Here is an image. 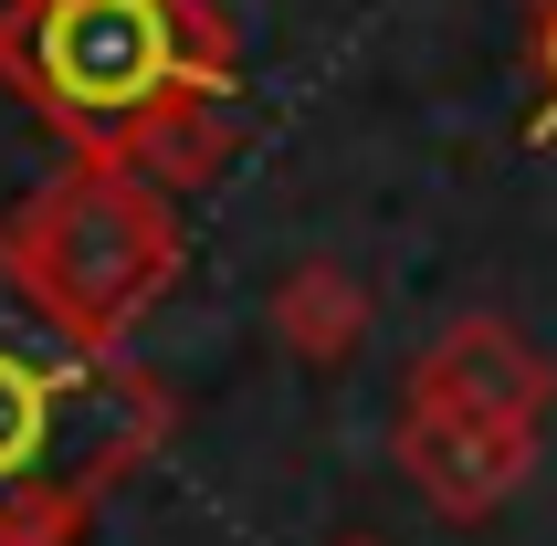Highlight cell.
<instances>
[{
    "label": "cell",
    "mask_w": 557,
    "mask_h": 546,
    "mask_svg": "<svg viewBox=\"0 0 557 546\" xmlns=\"http://www.w3.org/2000/svg\"><path fill=\"white\" fill-rule=\"evenodd\" d=\"M11 63H22V85L53 116L116 126L169 95L180 22H169V0H32L22 32H11Z\"/></svg>",
    "instance_id": "2"
},
{
    "label": "cell",
    "mask_w": 557,
    "mask_h": 546,
    "mask_svg": "<svg viewBox=\"0 0 557 546\" xmlns=\"http://www.w3.org/2000/svg\"><path fill=\"white\" fill-rule=\"evenodd\" d=\"M126 442V389L95 368L42 273L0 252V536H32Z\"/></svg>",
    "instance_id": "1"
}]
</instances>
